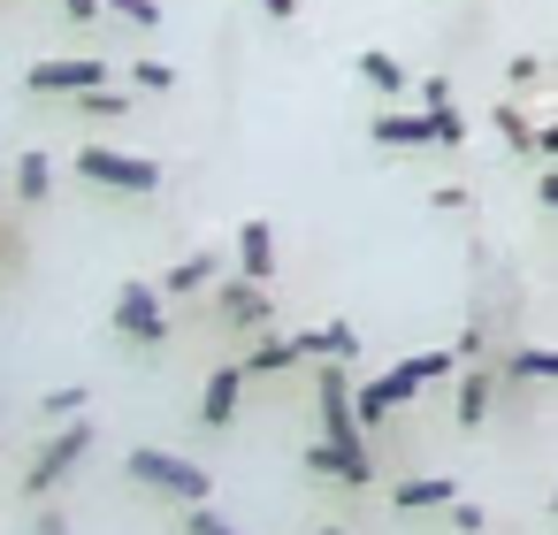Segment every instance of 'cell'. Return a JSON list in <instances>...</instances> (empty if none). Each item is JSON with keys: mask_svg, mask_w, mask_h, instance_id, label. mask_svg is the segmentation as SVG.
<instances>
[{"mask_svg": "<svg viewBox=\"0 0 558 535\" xmlns=\"http://www.w3.org/2000/svg\"><path fill=\"white\" fill-rule=\"evenodd\" d=\"M16 199H24V207L54 199V154H39V146H24V154H16Z\"/></svg>", "mask_w": 558, "mask_h": 535, "instance_id": "7c38bea8", "label": "cell"}, {"mask_svg": "<svg viewBox=\"0 0 558 535\" xmlns=\"http://www.w3.org/2000/svg\"><path fill=\"white\" fill-rule=\"evenodd\" d=\"M184 535H238V527H230L215 504H192V512H184Z\"/></svg>", "mask_w": 558, "mask_h": 535, "instance_id": "d4e9b609", "label": "cell"}, {"mask_svg": "<svg viewBox=\"0 0 558 535\" xmlns=\"http://www.w3.org/2000/svg\"><path fill=\"white\" fill-rule=\"evenodd\" d=\"M70 9V24H100V0H62Z\"/></svg>", "mask_w": 558, "mask_h": 535, "instance_id": "4dcf8cb0", "label": "cell"}, {"mask_svg": "<svg viewBox=\"0 0 558 535\" xmlns=\"http://www.w3.org/2000/svg\"><path fill=\"white\" fill-rule=\"evenodd\" d=\"M268 276H276V230L253 215V222L238 230V283H260V291H268Z\"/></svg>", "mask_w": 558, "mask_h": 535, "instance_id": "9c48e42d", "label": "cell"}, {"mask_svg": "<svg viewBox=\"0 0 558 535\" xmlns=\"http://www.w3.org/2000/svg\"><path fill=\"white\" fill-rule=\"evenodd\" d=\"M70 169H77L85 184H100V192H123V199H154V192H161V169H154L146 154H116V146H77V154H70Z\"/></svg>", "mask_w": 558, "mask_h": 535, "instance_id": "3957f363", "label": "cell"}, {"mask_svg": "<svg viewBox=\"0 0 558 535\" xmlns=\"http://www.w3.org/2000/svg\"><path fill=\"white\" fill-rule=\"evenodd\" d=\"M215 314H222V329H238V337H268V329H276L268 291H260V283H238V276L215 291Z\"/></svg>", "mask_w": 558, "mask_h": 535, "instance_id": "52a82bcc", "label": "cell"}, {"mask_svg": "<svg viewBox=\"0 0 558 535\" xmlns=\"http://www.w3.org/2000/svg\"><path fill=\"white\" fill-rule=\"evenodd\" d=\"M47 421H85V382H70V390H47Z\"/></svg>", "mask_w": 558, "mask_h": 535, "instance_id": "44dd1931", "label": "cell"}, {"mask_svg": "<svg viewBox=\"0 0 558 535\" xmlns=\"http://www.w3.org/2000/svg\"><path fill=\"white\" fill-rule=\"evenodd\" d=\"M77 108H85V115H100V123H108V115H123V108H131V93H116V85H100V93H85V100H77Z\"/></svg>", "mask_w": 558, "mask_h": 535, "instance_id": "603a6c76", "label": "cell"}, {"mask_svg": "<svg viewBox=\"0 0 558 535\" xmlns=\"http://www.w3.org/2000/svg\"><path fill=\"white\" fill-rule=\"evenodd\" d=\"M291 360H299V352H291V337H276V329H268V337H253V360H245L238 375H245V382H253V375H283Z\"/></svg>", "mask_w": 558, "mask_h": 535, "instance_id": "e0dca14e", "label": "cell"}, {"mask_svg": "<svg viewBox=\"0 0 558 535\" xmlns=\"http://www.w3.org/2000/svg\"><path fill=\"white\" fill-rule=\"evenodd\" d=\"M352 70H360V85H375V93H405V70H398V54H383V47H367Z\"/></svg>", "mask_w": 558, "mask_h": 535, "instance_id": "ac0fdd59", "label": "cell"}, {"mask_svg": "<svg viewBox=\"0 0 558 535\" xmlns=\"http://www.w3.org/2000/svg\"><path fill=\"white\" fill-rule=\"evenodd\" d=\"M131 85H138V93H169L177 70H169V62H131Z\"/></svg>", "mask_w": 558, "mask_h": 535, "instance_id": "7402d4cb", "label": "cell"}, {"mask_svg": "<svg viewBox=\"0 0 558 535\" xmlns=\"http://www.w3.org/2000/svg\"><path fill=\"white\" fill-rule=\"evenodd\" d=\"M459 489H451V474H421V482H405L398 489V512H444Z\"/></svg>", "mask_w": 558, "mask_h": 535, "instance_id": "2e32d148", "label": "cell"}, {"mask_svg": "<svg viewBox=\"0 0 558 535\" xmlns=\"http://www.w3.org/2000/svg\"><path fill=\"white\" fill-rule=\"evenodd\" d=\"M32 535H70V520H62V512H54V504H47V512H39V520H32Z\"/></svg>", "mask_w": 558, "mask_h": 535, "instance_id": "f1b7e54d", "label": "cell"}, {"mask_svg": "<svg viewBox=\"0 0 558 535\" xmlns=\"http://www.w3.org/2000/svg\"><path fill=\"white\" fill-rule=\"evenodd\" d=\"M497 131H505V146H527V154H535V123H527L520 108H497Z\"/></svg>", "mask_w": 558, "mask_h": 535, "instance_id": "cb8c5ba5", "label": "cell"}, {"mask_svg": "<svg viewBox=\"0 0 558 535\" xmlns=\"http://www.w3.org/2000/svg\"><path fill=\"white\" fill-rule=\"evenodd\" d=\"M85 451H93V421H70L62 436H47V443H39V459H32V474H24V489H32V497H54V482H70V474L85 466Z\"/></svg>", "mask_w": 558, "mask_h": 535, "instance_id": "5b68a950", "label": "cell"}, {"mask_svg": "<svg viewBox=\"0 0 558 535\" xmlns=\"http://www.w3.org/2000/svg\"><path fill=\"white\" fill-rule=\"evenodd\" d=\"M116 329H123L131 344H161V337H169V314H161V291H154L146 276H131V283L116 291Z\"/></svg>", "mask_w": 558, "mask_h": 535, "instance_id": "8992f818", "label": "cell"}, {"mask_svg": "<svg viewBox=\"0 0 558 535\" xmlns=\"http://www.w3.org/2000/svg\"><path fill=\"white\" fill-rule=\"evenodd\" d=\"M505 375H512V382H550V375H558V352H543V344H520V352L505 360ZM505 375H497V382H505Z\"/></svg>", "mask_w": 558, "mask_h": 535, "instance_id": "d6986e66", "label": "cell"}, {"mask_svg": "<svg viewBox=\"0 0 558 535\" xmlns=\"http://www.w3.org/2000/svg\"><path fill=\"white\" fill-rule=\"evenodd\" d=\"M428 123H436V146H466V123H459V108H428Z\"/></svg>", "mask_w": 558, "mask_h": 535, "instance_id": "4316f807", "label": "cell"}, {"mask_svg": "<svg viewBox=\"0 0 558 535\" xmlns=\"http://www.w3.org/2000/svg\"><path fill=\"white\" fill-rule=\"evenodd\" d=\"M505 85H512V93H543V62H535V54H520V62L505 70Z\"/></svg>", "mask_w": 558, "mask_h": 535, "instance_id": "484cf974", "label": "cell"}, {"mask_svg": "<svg viewBox=\"0 0 558 535\" xmlns=\"http://www.w3.org/2000/svg\"><path fill=\"white\" fill-rule=\"evenodd\" d=\"M451 375H459V352H444V344H436V352H413V360H398L390 375L360 382V390H352V421H360V436H375L405 398H421L428 382H451Z\"/></svg>", "mask_w": 558, "mask_h": 535, "instance_id": "6da1fadb", "label": "cell"}, {"mask_svg": "<svg viewBox=\"0 0 558 535\" xmlns=\"http://www.w3.org/2000/svg\"><path fill=\"white\" fill-rule=\"evenodd\" d=\"M428 108H451V77H421V115Z\"/></svg>", "mask_w": 558, "mask_h": 535, "instance_id": "83f0119b", "label": "cell"}, {"mask_svg": "<svg viewBox=\"0 0 558 535\" xmlns=\"http://www.w3.org/2000/svg\"><path fill=\"white\" fill-rule=\"evenodd\" d=\"M306 474H337V482H375V459H352V451L306 443Z\"/></svg>", "mask_w": 558, "mask_h": 535, "instance_id": "9a60e30c", "label": "cell"}, {"mask_svg": "<svg viewBox=\"0 0 558 535\" xmlns=\"http://www.w3.org/2000/svg\"><path fill=\"white\" fill-rule=\"evenodd\" d=\"M123 474H131L138 489H161V497H177L184 512L215 497V482H207V466H192V459H177V451H154V443H138V451L123 459Z\"/></svg>", "mask_w": 558, "mask_h": 535, "instance_id": "7a4b0ae2", "label": "cell"}, {"mask_svg": "<svg viewBox=\"0 0 558 535\" xmlns=\"http://www.w3.org/2000/svg\"><path fill=\"white\" fill-rule=\"evenodd\" d=\"M367 138L390 146V154H413V146H436V123H428V115H390V108H383V115L367 123Z\"/></svg>", "mask_w": 558, "mask_h": 535, "instance_id": "8fae6325", "label": "cell"}, {"mask_svg": "<svg viewBox=\"0 0 558 535\" xmlns=\"http://www.w3.org/2000/svg\"><path fill=\"white\" fill-rule=\"evenodd\" d=\"M489 390H497V367H466L459 375V428H482L489 421Z\"/></svg>", "mask_w": 558, "mask_h": 535, "instance_id": "4fadbf2b", "label": "cell"}, {"mask_svg": "<svg viewBox=\"0 0 558 535\" xmlns=\"http://www.w3.org/2000/svg\"><path fill=\"white\" fill-rule=\"evenodd\" d=\"M291 352H299V360H322V367H344V360L360 352V329H352V321H322V329H299Z\"/></svg>", "mask_w": 558, "mask_h": 535, "instance_id": "ba28073f", "label": "cell"}, {"mask_svg": "<svg viewBox=\"0 0 558 535\" xmlns=\"http://www.w3.org/2000/svg\"><path fill=\"white\" fill-rule=\"evenodd\" d=\"M314 535H344V527H314Z\"/></svg>", "mask_w": 558, "mask_h": 535, "instance_id": "1f68e13d", "label": "cell"}, {"mask_svg": "<svg viewBox=\"0 0 558 535\" xmlns=\"http://www.w3.org/2000/svg\"><path fill=\"white\" fill-rule=\"evenodd\" d=\"M100 16H123L131 32H154L161 24V0H100Z\"/></svg>", "mask_w": 558, "mask_h": 535, "instance_id": "ffe728a7", "label": "cell"}, {"mask_svg": "<svg viewBox=\"0 0 558 535\" xmlns=\"http://www.w3.org/2000/svg\"><path fill=\"white\" fill-rule=\"evenodd\" d=\"M260 16H268V24H291V16H299V0H260Z\"/></svg>", "mask_w": 558, "mask_h": 535, "instance_id": "f546056e", "label": "cell"}, {"mask_svg": "<svg viewBox=\"0 0 558 535\" xmlns=\"http://www.w3.org/2000/svg\"><path fill=\"white\" fill-rule=\"evenodd\" d=\"M100 85H108V62H93V54H54V62H32V77H24V93H39V100H85Z\"/></svg>", "mask_w": 558, "mask_h": 535, "instance_id": "277c9868", "label": "cell"}, {"mask_svg": "<svg viewBox=\"0 0 558 535\" xmlns=\"http://www.w3.org/2000/svg\"><path fill=\"white\" fill-rule=\"evenodd\" d=\"M207 283H215V253H192V260H177L154 291H161V299H192V291H207Z\"/></svg>", "mask_w": 558, "mask_h": 535, "instance_id": "5bb4252c", "label": "cell"}, {"mask_svg": "<svg viewBox=\"0 0 558 535\" xmlns=\"http://www.w3.org/2000/svg\"><path fill=\"white\" fill-rule=\"evenodd\" d=\"M238 405H245V375H238V367H215L207 390H199V421H207V428H230Z\"/></svg>", "mask_w": 558, "mask_h": 535, "instance_id": "30bf717a", "label": "cell"}]
</instances>
